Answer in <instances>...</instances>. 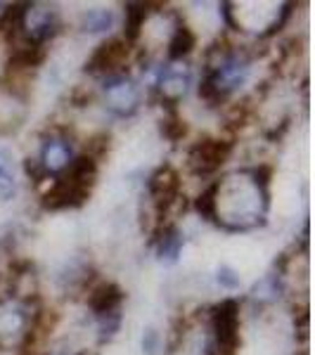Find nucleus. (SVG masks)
Here are the masks:
<instances>
[{"label":"nucleus","instance_id":"7ed1b4c3","mask_svg":"<svg viewBox=\"0 0 315 355\" xmlns=\"http://www.w3.org/2000/svg\"><path fill=\"white\" fill-rule=\"evenodd\" d=\"M76 159L74 154V147H71V140L67 135H48L41 145V152H38V168L43 171L45 178H57L62 175L65 171L71 166V162Z\"/></svg>","mask_w":315,"mask_h":355},{"label":"nucleus","instance_id":"9d476101","mask_svg":"<svg viewBox=\"0 0 315 355\" xmlns=\"http://www.w3.org/2000/svg\"><path fill=\"white\" fill-rule=\"evenodd\" d=\"M126 15V24H124V41L128 45H133L137 38L145 31V21L150 17V5L147 3H128L124 8Z\"/></svg>","mask_w":315,"mask_h":355},{"label":"nucleus","instance_id":"f257e3e1","mask_svg":"<svg viewBox=\"0 0 315 355\" xmlns=\"http://www.w3.org/2000/svg\"><path fill=\"white\" fill-rule=\"evenodd\" d=\"M239 301L223 299L211 308L209 355H235L239 348Z\"/></svg>","mask_w":315,"mask_h":355},{"label":"nucleus","instance_id":"1a4fd4ad","mask_svg":"<svg viewBox=\"0 0 315 355\" xmlns=\"http://www.w3.org/2000/svg\"><path fill=\"white\" fill-rule=\"evenodd\" d=\"M197 45V36L185 21H176L173 31L169 38V48H166V57L169 62H185V57L192 53Z\"/></svg>","mask_w":315,"mask_h":355},{"label":"nucleus","instance_id":"f8f14e48","mask_svg":"<svg viewBox=\"0 0 315 355\" xmlns=\"http://www.w3.org/2000/svg\"><path fill=\"white\" fill-rule=\"evenodd\" d=\"M114 26V12L107 8H93L81 15V28L85 33H105Z\"/></svg>","mask_w":315,"mask_h":355},{"label":"nucleus","instance_id":"20e7f679","mask_svg":"<svg viewBox=\"0 0 315 355\" xmlns=\"http://www.w3.org/2000/svg\"><path fill=\"white\" fill-rule=\"evenodd\" d=\"M232 142L216 140V137H206V140L194 142L187 154V164L194 173H214L216 168H221L225 164V159L230 157Z\"/></svg>","mask_w":315,"mask_h":355},{"label":"nucleus","instance_id":"dca6fc26","mask_svg":"<svg viewBox=\"0 0 315 355\" xmlns=\"http://www.w3.org/2000/svg\"><path fill=\"white\" fill-rule=\"evenodd\" d=\"M162 351V336H159L157 329H145L142 331V353L145 355H157Z\"/></svg>","mask_w":315,"mask_h":355},{"label":"nucleus","instance_id":"4468645a","mask_svg":"<svg viewBox=\"0 0 315 355\" xmlns=\"http://www.w3.org/2000/svg\"><path fill=\"white\" fill-rule=\"evenodd\" d=\"M185 121L178 116V112L176 110H169V114L164 116L162 121V133L169 137V140H180L182 135H185Z\"/></svg>","mask_w":315,"mask_h":355},{"label":"nucleus","instance_id":"f03ea898","mask_svg":"<svg viewBox=\"0 0 315 355\" xmlns=\"http://www.w3.org/2000/svg\"><path fill=\"white\" fill-rule=\"evenodd\" d=\"M102 102L114 116L128 119L140 107V85L130 73L117 71L102 78Z\"/></svg>","mask_w":315,"mask_h":355},{"label":"nucleus","instance_id":"39448f33","mask_svg":"<svg viewBox=\"0 0 315 355\" xmlns=\"http://www.w3.org/2000/svg\"><path fill=\"white\" fill-rule=\"evenodd\" d=\"M128 50L130 45L124 41V38H110L102 45H97V50L90 57V62L85 64L90 73L95 76H110V73L124 71V64L128 60Z\"/></svg>","mask_w":315,"mask_h":355},{"label":"nucleus","instance_id":"423d86ee","mask_svg":"<svg viewBox=\"0 0 315 355\" xmlns=\"http://www.w3.org/2000/svg\"><path fill=\"white\" fill-rule=\"evenodd\" d=\"M147 190H150V197L154 206H157V211L169 209V206L178 199V192H180V180H178L176 168L162 166V168L154 171L150 175V180H147Z\"/></svg>","mask_w":315,"mask_h":355},{"label":"nucleus","instance_id":"2eb2a0df","mask_svg":"<svg viewBox=\"0 0 315 355\" xmlns=\"http://www.w3.org/2000/svg\"><path fill=\"white\" fill-rule=\"evenodd\" d=\"M216 284H219L221 289L225 291H237L242 287V279H239V275L235 268L230 266H219L216 268Z\"/></svg>","mask_w":315,"mask_h":355},{"label":"nucleus","instance_id":"f3484780","mask_svg":"<svg viewBox=\"0 0 315 355\" xmlns=\"http://www.w3.org/2000/svg\"><path fill=\"white\" fill-rule=\"evenodd\" d=\"M8 8H10V5L0 3V21H3V17H5V12H8Z\"/></svg>","mask_w":315,"mask_h":355},{"label":"nucleus","instance_id":"9b49d317","mask_svg":"<svg viewBox=\"0 0 315 355\" xmlns=\"http://www.w3.org/2000/svg\"><path fill=\"white\" fill-rule=\"evenodd\" d=\"M282 296V275L280 272H268L263 275L259 282L251 289V299L261 306H268V303H275Z\"/></svg>","mask_w":315,"mask_h":355},{"label":"nucleus","instance_id":"6e6552de","mask_svg":"<svg viewBox=\"0 0 315 355\" xmlns=\"http://www.w3.org/2000/svg\"><path fill=\"white\" fill-rule=\"evenodd\" d=\"M124 303V291L121 287H117L114 282H102L90 291L88 296V306L93 315H107V313H119Z\"/></svg>","mask_w":315,"mask_h":355},{"label":"nucleus","instance_id":"ddd939ff","mask_svg":"<svg viewBox=\"0 0 315 355\" xmlns=\"http://www.w3.org/2000/svg\"><path fill=\"white\" fill-rule=\"evenodd\" d=\"M17 194V180L12 171V159L5 150H0V202H10Z\"/></svg>","mask_w":315,"mask_h":355},{"label":"nucleus","instance_id":"0eeeda50","mask_svg":"<svg viewBox=\"0 0 315 355\" xmlns=\"http://www.w3.org/2000/svg\"><path fill=\"white\" fill-rule=\"evenodd\" d=\"M182 249H185V234L178 225L159 227L157 237H154V256L159 263H164V266L178 263Z\"/></svg>","mask_w":315,"mask_h":355}]
</instances>
